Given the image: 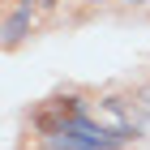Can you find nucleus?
Segmentation results:
<instances>
[{"mask_svg": "<svg viewBox=\"0 0 150 150\" xmlns=\"http://www.w3.org/2000/svg\"><path fill=\"white\" fill-rule=\"evenodd\" d=\"M43 150H52V146H43Z\"/></svg>", "mask_w": 150, "mask_h": 150, "instance_id": "7ed1b4c3", "label": "nucleus"}, {"mask_svg": "<svg viewBox=\"0 0 150 150\" xmlns=\"http://www.w3.org/2000/svg\"><path fill=\"white\" fill-rule=\"evenodd\" d=\"M30 26H35V9H30V0H22V4L9 13V22H4V43L13 47L17 39L26 35V30H30Z\"/></svg>", "mask_w": 150, "mask_h": 150, "instance_id": "f257e3e1", "label": "nucleus"}, {"mask_svg": "<svg viewBox=\"0 0 150 150\" xmlns=\"http://www.w3.org/2000/svg\"><path fill=\"white\" fill-rule=\"evenodd\" d=\"M142 99H146V107H150V90H146V94H142Z\"/></svg>", "mask_w": 150, "mask_h": 150, "instance_id": "f03ea898", "label": "nucleus"}]
</instances>
